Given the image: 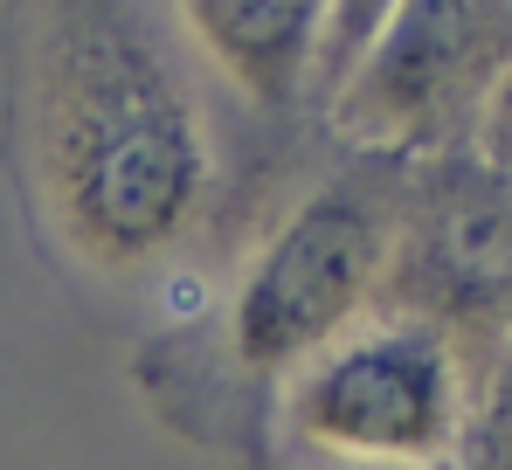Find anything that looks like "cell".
I'll return each instance as SVG.
<instances>
[{
	"label": "cell",
	"instance_id": "obj_1",
	"mask_svg": "<svg viewBox=\"0 0 512 470\" xmlns=\"http://www.w3.org/2000/svg\"><path fill=\"white\" fill-rule=\"evenodd\" d=\"M7 159L63 263L139 277L180 256L215 194V132L146 0H14Z\"/></svg>",
	"mask_w": 512,
	"mask_h": 470
},
{
	"label": "cell",
	"instance_id": "obj_2",
	"mask_svg": "<svg viewBox=\"0 0 512 470\" xmlns=\"http://www.w3.org/2000/svg\"><path fill=\"white\" fill-rule=\"evenodd\" d=\"M402 187L409 159L353 153V166L319 173L250 242L229 277V298L215 305L222 360L243 381L277 388L298 360H312L326 339H340L381 305L402 229Z\"/></svg>",
	"mask_w": 512,
	"mask_h": 470
},
{
	"label": "cell",
	"instance_id": "obj_3",
	"mask_svg": "<svg viewBox=\"0 0 512 470\" xmlns=\"http://www.w3.org/2000/svg\"><path fill=\"white\" fill-rule=\"evenodd\" d=\"M478 367L416 312H374L270 388V429L298 464L457 470Z\"/></svg>",
	"mask_w": 512,
	"mask_h": 470
},
{
	"label": "cell",
	"instance_id": "obj_4",
	"mask_svg": "<svg viewBox=\"0 0 512 470\" xmlns=\"http://www.w3.org/2000/svg\"><path fill=\"white\" fill-rule=\"evenodd\" d=\"M512 77V0H402L353 77L326 97V125L353 153H471Z\"/></svg>",
	"mask_w": 512,
	"mask_h": 470
},
{
	"label": "cell",
	"instance_id": "obj_5",
	"mask_svg": "<svg viewBox=\"0 0 512 470\" xmlns=\"http://www.w3.org/2000/svg\"><path fill=\"white\" fill-rule=\"evenodd\" d=\"M381 305L443 325L478 374L506 346V332H512V194H506V180L478 159V146L471 153L409 159L402 229H395Z\"/></svg>",
	"mask_w": 512,
	"mask_h": 470
},
{
	"label": "cell",
	"instance_id": "obj_6",
	"mask_svg": "<svg viewBox=\"0 0 512 470\" xmlns=\"http://www.w3.org/2000/svg\"><path fill=\"white\" fill-rule=\"evenodd\" d=\"M326 7L333 0H173L201 63L263 111H291L312 97Z\"/></svg>",
	"mask_w": 512,
	"mask_h": 470
},
{
	"label": "cell",
	"instance_id": "obj_7",
	"mask_svg": "<svg viewBox=\"0 0 512 470\" xmlns=\"http://www.w3.org/2000/svg\"><path fill=\"white\" fill-rule=\"evenodd\" d=\"M457 470H512V332H506V346L485 360V374H478Z\"/></svg>",
	"mask_w": 512,
	"mask_h": 470
},
{
	"label": "cell",
	"instance_id": "obj_8",
	"mask_svg": "<svg viewBox=\"0 0 512 470\" xmlns=\"http://www.w3.org/2000/svg\"><path fill=\"white\" fill-rule=\"evenodd\" d=\"M395 7L402 0H333L326 7V42H319V77H312V97L326 104L346 77H353V63L374 49V35L395 21Z\"/></svg>",
	"mask_w": 512,
	"mask_h": 470
},
{
	"label": "cell",
	"instance_id": "obj_9",
	"mask_svg": "<svg viewBox=\"0 0 512 470\" xmlns=\"http://www.w3.org/2000/svg\"><path fill=\"white\" fill-rule=\"evenodd\" d=\"M478 159L506 180L512 194V77L499 83V97H492V111H485V132H478Z\"/></svg>",
	"mask_w": 512,
	"mask_h": 470
},
{
	"label": "cell",
	"instance_id": "obj_10",
	"mask_svg": "<svg viewBox=\"0 0 512 470\" xmlns=\"http://www.w3.org/2000/svg\"><path fill=\"white\" fill-rule=\"evenodd\" d=\"M291 470H340V464H298V457H291Z\"/></svg>",
	"mask_w": 512,
	"mask_h": 470
}]
</instances>
